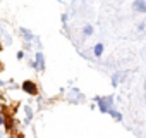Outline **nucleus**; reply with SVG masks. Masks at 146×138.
<instances>
[{
	"mask_svg": "<svg viewBox=\"0 0 146 138\" xmlns=\"http://www.w3.org/2000/svg\"><path fill=\"white\" fill-rule=\"evenodd\" d=\"M0 50H2V43H0Z\"/></svg>",
	"mask_w": 146,
	"mask_h": 138,
	"instance_id": "4",
	"label": "nucleus"
},
{
	"mask_svg": "<svg viewBox=\"0 0 146 138\" xmlns=\"http://www.w3.org/2000/svg\"><path fill=\"white\" fill-rule=\"evenodd\" d=\"M23 90L28 92V93H31V95H36L38 93V88H36V85L33 81H24L23 83Z\"/></svg>",
	"mask_w": 146,
	"mask_h": 138,
	"instance_id": "1",
	"label": "nucleus"
},
{
	"mask_svg": "<svg viewBox=\"0 0 146 138\" xmlns=\"http://www.w3.org/2000/svg\"><path fill=\"white\" fill-rule=\"evenodd\" d=\"M102 52H103V45L100 43V45L95 47V54H96V55H102Z\"/></svg>",
	"mask_w": 146,
	"mask_h": 138,
	"instance_id": "2",
	"label": "nucleus"
},
{
	"mask_svg": "<svg viewBox=\"0 0 146 138\" xmlns=\"http://www.w3.org/2000/svg\"><path fill=\"white\" fill-rule=\"evenodd\" d=\"M0 126H2V116H0Z\"/></svg>",
	"mask_w": 146,
	"mask_h": 138,
	"instance_id": "3",
	"label": "nucleus"
}]
</instances>
